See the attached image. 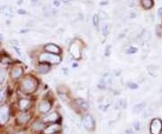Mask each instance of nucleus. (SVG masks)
I'll use <instances>...</instances> for the list:
<instances>
[{
  "label": "nucleus",
  "mask_w": 162,
  "mask_h": 134,
  "mask_svg": "<svg viewBox=\"0 0 162 134\" xmlns=\"http://www.w3.org/2000/svg\"><path fill=\"white\" fill-rule=\"evenodd\" d=\"M60 57L52 53H42L40 55L39 61L40 63L50 62V64H59L60 62Z\"/></svg>",
  "instance_id": "nucleus-1"
},
{
  "label": "nucleus",
  "mask_w": 162,
  "mask_h": 134,
  "mask_svg": "<svg viewBox=\"0 0 162 134\" xmlns=\"http://www.w3.org/2000/svg\"><path fill=\"white\" fill-rule=\"evenodd\" d=\"M36 81L31 77H28L23 80V88L25 89V92H33L36 89Z\"/></svg>",
  "instance_id": "nucleus-2"
},
{
  "label": "nucleus",
  "mask_w": 162,
  "mask_h": 134,
  "mask_svg": "<svg viewBox=\"0 0 162 134\" xmlns=\"http://www.w3.org/2000/svg\"><path fill=\"white\" fill-rule=\"evenodd\" d=\"M69 53L71 54L72 57L75 59H79L81 57V51H80V46L78 42H72L69 46Z\"/></svg>",
  "instance_id": "nucleus-3"
},
{
  "label": "nucleus",
  "mask_w": 162,
  "mask_h": 134,
  "mask_svg": "<svg viewBox=\"0 0 162 134\" xmlns=\"http://www.w3.org/2000/svg\"><path fill=\"white\" fill-rule=\"evenodd\" d=\"M162 131V121L159 119H154L150 123L151 134H160Z\"/></svg>",
  "instance_id": "nucleus-4"
},
{
  "label": "nucleus",
  "mask_w": 162,
  "mask_h": 134,
  "mask_svg": "<svg viewBox=\"0 0 162 134\" xmlns=\"http://www.w3.org/2000/svg\"><path fill=\"white\" fill-rule=\"evenodd\" d=\"M83 124L86 129H88V131H93L95 129V120L90 114H88L84 117Z\"/></svg>",
  "instance_id": "nucleus-5"
},
{
  "label": "nucleus",
  "mask_w": 162,
  "mask_h": 134,
  "mask_svg": "<svg viewBox=\"0 0 162 134\" xmlns=\"http://www.w3.org/2000/svg\"><path fill=\"white\" fill-rule=\"evenodd\" d=\"M8 120V108L7 106L0 107V124H5Z\"/></svg>",
  "instance_id": "nucleus-6"
},
{
  "label": "nucleus",
  "mask_w": 162,
  "mask_h": 134,
  "mask_svg": "<svg viewBox=\"0 0 162 134\" xmlns=\"http://www.w3.org/2000/svg\"><path fill=\"white\" fill-rule=\"evenodd\" d=\"M45 51H48L49 53H52V54H60V49L58 47L56 44H53V43H49L47 45H45L44 47Z\"/></svg>",
  "instance_id": "nucleus-7"
},
{
  "label": "nucleus",
  "mask_w": 162,
  "mask_h": 134,
  "mask_svg": "<svg viewBox=\"0 0 162 134\" xmlns=\"http://www.w3.org/2000/svg\"><path fill=\"white\" fill-rule=\"evenodd\" d=\"M1 11L7 17H9V18L14 17V15H15L14 9L12 7H10V5H4V7H2V8H1Z\"/></svg>",
  "instance_id": "nucleus-8"
},
{
  "label": "nucleus",
  "mask_w": 162,
  "mask_h": 134,
  "mask_svg": "<svg viewBox=\"0 0 162 134\" xmlns=\"http://www.w3.org/2000/svg\"><path fill=\"white\" fill-rule=\"evenodd\" d=\"M50 107H51V105H50V103L49 101H42V103L40 104V106H39V111L40 112V113H42V114H45V113H47V112H49L50 110Z\"/></svg>",
  "instance_id": "nucleus-9"
},
{
  "label": "nucleus",
  "mask_w": 162,
  "mask_h": 134,
  "mask_svg": "<svg viewBox=\"0 0 162 134\" xmlns=\"http://www.w3.org/2000/svg\"><path fill=\"white\" fill-rule=\"evenodd\" d=\"M59 118H60V116L57 113H51L45 117L44 121L45 122H55L59 120Z\"/></svg>",
  "instance_id": "nucleus-10"
},
{
  "label": "nucleus",
  "mask_w": 162,
  "mask_h": 134,
  "mask_svg": "<svg viewBox=\"0 0 162 134\" xmlns=\"http://www.w3.org/2000/svg\"><path fill=\"white\" fill-rule=\"evenodd\" d=\"M145 108H146V103L142 102V103L135 104L134 106L132 107V112H133V114H139L145 110Z\"/></svg>",
  "instance_id": "nucleus-11"
},
{
  "label": "nucleus",
  "mask_w": 162,
  "mask_h": 134,
  "mask_svg": "<svg viewBox=\"0 0 162 134\" xmlns=\"http://www.w3.org/2000/svg\"><path fill=\"white\" fill-rule=\"evenodd\" d=\"M50 70V66L46 63H40L38 67H37V72L40 74H45L49 72Z\"/></svg>",
  "instance_id": "nucleus-12"
},
{
  "label": "nucleus",
  "mask_w": 162,
  "mask_h": 134,
  "mask_svg": "<svg viewBox=\"0 0 162 134\" xmlns=\"http://www.w3.org/2000/svg\"><path fill=\"white\" fill-rule=\"evenodd\" d=\"M59 130H60V125L53 124V125H50V126L46 128V129L44 130V133L45 134H52V133L57 132Z\"/></svg>",
  "instance_id": "nucleus-13"
},
{
  "label": "nucleus",
  "mask_w": 162,
  "mask_h": 134,
  "mask_svg": "<svg viewBox=\"0 0 162 134\" xmlns=\"http://www.w3.org/2000/svg\"><path fill=\"white\" fill-rule=\"evenodd\" d=\"M102 81L106 84V85H112L113 82H114V77L113 75L110 74V73H106L105 76L103 77V79Z\"/></svg>",
  "instance_id": "nucleus-14"
},
{
  "label": "nucleus",
  "mask_w": 162,
  "mask_h": 134,
  "mask_svg": "<svg viewBox=\"0 0 162 134\" xmlns=\"http://www.w3.org/2000/svg\"><path fill=\"white\" fill-rule=\"evenodd\" d=\"M76 103L78 106L81 108V109H84V110H86L88 108V104L86 101H85L84 99H81V98H78L76 100Z\"/></svg>",
  "instance_id": "nucleus-15"
},
{
  "label": "nucleus",
  "mask_w": 162,
  "mask_h": 134,
  "mask_svg": "<svg viewBox=\"0 0 162 134\" xmlns=\"http://www.w3.org/2000/svg\"><path fill=\"white\" fill-rule=\"evenodd\" d=\"M141 3L145 9H150L154 5L153 0H141Z\"/></svg>",
  "instance_id": "nucleus-16"
},
{
  "label": "nucleus",
  "mask_w": 162,
  "mask_h": 134,
  "mask_svg": "<svg viewBox=\"0 0 162 134\" xmlns=\"http://www.w3.org/2000/svg\"><path fill=\"white\" fill-rule=\"evenodd\" d=\"M147 69H148V71H149V73L153 76V77H157V74L155 73L156 71H157L159 69V67L158 66H156V65H150V66H148L147 67Z\"/></svg>",
  "instance_id": "nucleus-17"
},
{
  "label": "nucleus",
  "mask_w": 162,
  "mask_h": 134,
  "mask_svg": "<svg viewBox=\"0 0 162 134\" xmlns=\"http://www.w3.org/2000/svg\"><path fill=\"white\" fill-rule=\"evenodd\" d=\"M28 120H29L28 114H22L18 117V119H17V121H18L19 123H21V124H25V123H26V122L28 121Z\"/></svg>",
  "instance_id": "nucleus-18"
},
{
  "label": "nucleus",
  "mask_w": 162,
  "mask_h": 134,
  "mask_svg": "<svg viewBox=\"0 0 162 134\" xmlns=\"http://www.w3.org/2000/svg\"><path fill=\"white\" fill-rule=\"evenodd\" d=\"M23 74V69L21 68H15L12 71V77L14 79H18Z\"/></svg>",
  "instance_id": "nucleus-19"
},
{
  "label": "nucleus",
  "mask_w": 162,
  "mask_h": 134,
  "mask_svg": "<svg viewBox=\"0 0 162 134\" xmlns=\"http://www.w3.org/2000/svg\"><path fill=\"white\" fill-rule=\"evenodd\" d=\"M116 105H117V108L125 109L127 107V101H126V99H123V98L119 99L118 101L116 102Z\"/></svg>",
  "instance_id": "nucleus-20"
},
{
  "label": "nucleus",
  "mask_w": 162,
  "mask_h": 134,
  "mask_svg": "<svg viewBox=\"0 0 162 134\" xmlns=\"http://www.w3.org/2000/svg\"><path fill=\"white\" fill-rule=\"evenodd\" d=\"M110 33V25L108 24H105L102 26V34L106 37Z\"/></svg>",
  "instance_id": "nucleus-21"
},
{
  "label": "nucleus",
  "mask_w": 162,
  "mask_h": 134,
  "mask_svg": "<svg viewBox=\"0 0 162 134\" xmlns=\"http://www.w3.org/2000/svg\"><path fill=\"white\" fill-rule=\"evenodd\" d=\"M29 104H30V102H29L28 100H26V99H22V100H20L19 105H20L21 110H25V109H26V108L28 107Z\"/></svg>",
  "instance_id": "nucleus-22"
},
{
  "label": "nucleus",
  "mask_w": 162,
  "mask_h": 134,
  "mask_svg": "<svg viewBox=\"0 0 162 134\" xmlns=\"http://www.w3.org/2000/svg\"><path fill=\"white\" fill-rule=\"evenodd\" d=\"M99 15H93V24L95 27H98V25H99Z\"/></svg>",
  "instance_id": "nucleus-23"
},
{
  "label": "nucleus",
  "mask_w": 162,
  "mask_h": 134,
  "mask_svg": "<svg viewBox=\"0 0 162 134\" xmlns=\"http://www.w3.org/2000/svg\"><path fill=\"white\" fill-rule=\"evenodd\" d=\"M132 126H133L134 130H136V131H140V130L141 129V121H138V120L133 121V123H132Z\"/></svg>",
  "instance_id": "nucleus-24"
},
{
  "label": "nucleus",
  "mask_w": 162,
  "mask_h": 134,
  "mask_svg": "<svg viewBox=\"0 0 162 134\" xmlns=\"http://www.w3.org/2000/svg\"><path fill=\"white\" fill-rule=\"evenodd\" d=\"M155 32H156V35L158 37H162V26L158 24L156 26V29H155Z\"/></svg>",
  "instance_id": "nucleus-25"
},
{
  "label": "nucleus",
  "mask_w": 162,
  "mask_h": 134,
  "mask_svg": "<svg viewBox=\"0 0 162 134\" xmlns=\"http://www.w3.org/2000/svg\"><path fill=\"white\" fill-rule=\"evenodd\" d=\"M153 113V110L152 108H149L148 110L144 111V114H143V118H147L149 115H151V114Z\"/></svg>",
  "instance_id": "nucleus-26"
},
{
  "label": "nucleus",
  "mask_w": 162,
  "mask_h": 134,
  "mask_svg": "<svg viewBox=\"0 0 162 134\" xmlns=\"http://www.w3.org/2000/svg\"><path fill=\"white\" fill-rule=\"evenodd\" d=\"M5 70L3 69H0V84H1L4 79H5Z\"/></svg>",
  "instance_id": "nucleus-27"
},
{
  "label": "nucleus",
  "mask_w": 162,
  "mask_h": 134,
  "mask_svg": "<svg viewBox=\"0 0 162 134\" xmlns=\"http://www.w3.org/2000/svg\"><path fill=\"white\" fill-rule=\"evenodd\" d=\"M42 127H43L42 123V122H40V121H37V122H35V123L33 124V129H34V130H36V131L40 130Z\"/></svg>",
  "instance_id": "nucleus-28"
},
{
  "label": "nucleus",
  "mask_w": 162,
  "mask_h": 134,
  "mask_svg": "<svg viewBox=\"0 0 162 134\" xmlns=\"http://www.w3.org/2000/svg\"><path fill=\"white\" fill-rule=\"evenodd\" d=\"M99 16H100L102 19H104V20H107L108 19V14L106 12V11H100Z\"/></svg>",
  "instance_id": "nucleus-29"
},
{
  "label": "nucleus",
  "mask_w": 162,
  "mask_h": 134,
  "mask_svg": "<svg viewBox=\"0 0 162 134\" xmlns=\"http://www.w3.org/2000/svg\"><path fill=\"white\" fill-rule=\"evenodd\" d=\"M136 52H137V49L135 47H130V48H128V50H127V51H126L127 54H134Z\"/></svg>",
  "instance_id": "nucleus-30"
},
{
  "label": "nucleus",
  "mask_w": 162,
  "mask_h": 134,
  "mask_svg": "<svg viewBox=\"0 0 162 134\" xmlns=\"http://www.w3.org/2000/svg\"><path fill=\"white\" fill-rule=\"evenodd\" d=\"M5 96V90H0V102H2Z\"/></svg>",
  "instance_id": "nucleus-31"
},
{
  "label": "nucleus",
  "mask_w": 162,
  "mask_h": 134,
  "mask_svg": "<svg viewBox=\"0 0 162 134\" xmlns=\"http://www.w3.org/2000/svg\"><path fill=\"white\" fill-rule=\"evenodd\" d=\"M128 86H129V87L130 88H131V89H137L138 88V85L137 84H135V83H129L128 84Z\"/></svg>",
  "instance_id": "nucleus-32"
},
{
  "label": "nucleus",
  "mask_w": 162,
  "mask_h": 134,
  "mask_svg": "<svg viewBox=\"0 0 162 134\" xmlns=\"http://www.w3.org/2000/svg\"><path fill=\"white\" fill-rule=\"evenodd\" d=\"M14 50L15 51V52L18 54L19 57H22V51H21V50L18 48V47H16V46H14Z\"/></svg>",
  "instance_id": "nucleus-33"
},
{
  "label": "nucleus",
  "mask_w": 162,
  "mask_h": 134,
  "mask_svg": "<svg viewBox=\"0 0 162 134\" xmlns=\"http://www.w3.org/2000/svg\"><path fill=\"white\" fill-rule=\"evenodd\" d=\"M110 52H111V46H107L106 49V51H105L106 56H109Z\"/></svg>",
  "instance_id": "nucleus-34"
},
{
  "label": "nucleus",
  "mask_w": 162,
  "mask_h": 134,
  "mask_svg": "<svg viewBox=\"0 0 162 134\" xmlns=\"http://www.w3.org/2000/svg\"><path fill=\"white\" fill-rule=\"evenodd\" d=\"M124 134H134V132H133V131L131 130V128H128V129L125 130Z\"/></svg>",
  "instance_id": "nucleus-35"
},
{
  "label": "nucleus",
  "mask_w": 162,
  "mask_h": 134,
  "mask_svg": "<svg viewBox=\"0 0 162 134\" xmlns=\"http://www.w3.org/2000/svg\"><path fill=\"white\" fill-rule=\"evenodd\" d=\"M134 0H128V5L130 7H134Z\"/></svg>",
  "instance_id": "nucleus-36"
},
{
  "label": "nucleus",
  "mask_w": 162,
  "mask_h": 134,
  "mask_svg": "<svg viewBox=\"0 0 162 134\" xmlns=\"http://www.w3.org/2000/svg\"><path fill=\"white\" fill-rule=\"evenodd\" d=\"M53 5H55L56 7H59L60 5V2L59 1V0H54V2H53Z\"/></svg>",
  "instance_id": "nucleus-37"
},
{
  "label": "nucleus",
  "mask_w": 162,
  "mask_h": 134,
  "mask_svg": "<svg viewBox=\"0 0 162 134\" xmlns=\"http://www.w3.org/2000/svg\"><path fill=\"white\" fill-rule=\"evenodd\" d=\"M158 15H159V17H162V8H159V10H158Z\"/></svg>",
  "instance_id": "nucleus-38"
},
{
  "label": "nucleus",
  "mask_w": 162,
  "mask_h": 134,
  "mask_svg": "<svg viewBox=\"0 0 162 134\" xmlns=\"http://www.w3.org/2000/svg\"><path fill=\"white\" fill-rule=\"evenodd\" d=\"M18 14H20V15H25V14H26V12H25V10L20 9V10H18Z\"/></svg>",
  "instance_id": "nucleus-39"
},
{
  "label": "nucleus",
  "mask_w": 162,
  "mask_h": 134,
  "mask_svg": "<svg viewBox=\"0 0 162 134\" xmlns=\"http://www.w3.org/2000/svg\"><path fill=\"white\" fill-rule=\"evenodd\" d=\"M69 1H70V0H61V2L64 3V4H68Z\"/></svg>",
  "instance_id": "nucleus-40"
},
{
  "label": "nucleus",
  "mask_w": 162,
  "mask_h": 134,
  "mask_svg": "<svg viewBox=\"0 0 162 134\" xmlns=\"http://www.w3.org/2000/svg\"><path fill=\"white\" fill-rule=\"evenodd\" d=\"M11 43H12V44H16V45H17V44H18V42L15 41V40H13L12 42H11Z\"/></svg>",
  "instance_id": "nucleus-41"
},
{
  "label": "nucleus",
  "mask_w": 162,
  "mask_h": 134,
  "mask_svg": "<svg viewBox=\"0 0 162 134\" xmlns=\"http://www.w3.org/2000/svg\"><path fill=\"white\" fill-rule=\"evenodd\" d=\"M106 4H107V2H106V1H104V2H101V3H100L101 5H106Z\"/></svg>",
  "instance_id": "nucleus-42"
},
{
  "label": "nucleus",
  "mask_w": 162,
  "mask_h": 134,
  "mask_svg": "<svg viewBox=\"0 0 162 134\" xmlns=\"http://www.w3.org/2000/svg\"><path fill=\"white\" fill-rule=\"evenodd\" d=\"M29 30H22L21 31V32H28Z\"/></svg>",
  "instance_id": "nucleus-43"
},
{
  "label": "nucleus",
  "mask_w": 162,
  "mask_h": 134,
  "mask_svg": "<svg viewBox=\"0 0 162 134\" xmlns=\"http://www.w3.org/2000/svg\"><path fill=\"white\" fill-rule=\"evenodd\" d=\"M15 134H24L23 132H18V133H15Z\"/></svg>",
  "instance_id": "nucleus-44"
},
{
  "label": "nucleus",
  "mask_w": 162,
  "mask_h": 134,
  "mask_svg": "<svg viewBox=\"0 0 162 134\" xmlns=\"http://www.w3.org/2000/svg\"><path fill=\"white\" fill-rule=\"evenodd\" d=\"M161 102H162V96H161Z\"/></svg>",
  "instance_id": "nucleus-45"
},
{
  "label": "nucleus",
  "mask_w": 162,
  "mask_h": 134,
  "mask_svg": "<svg viewBox=\"0 0 162 134\" xmlns=\"http://www.w3.org/2000/svg\"><path fill=\"white\" fill-rule=\"evenodd\" d=\"M160 92H162V88H161V91H160Z\"/></svg>",
  "instance_id": "nucleus-46"
}]
</instances>
